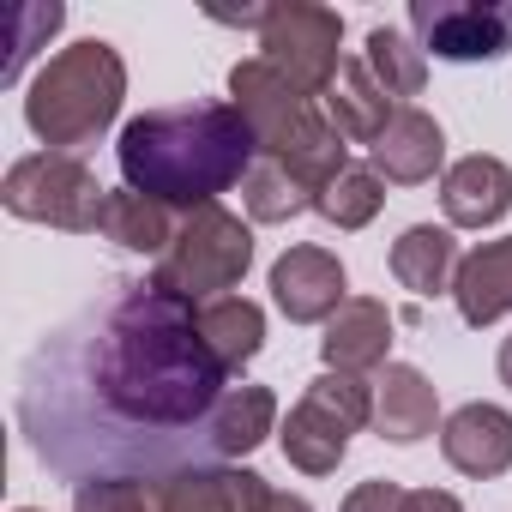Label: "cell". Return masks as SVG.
Returning <instances> with one entry per match:
<instances>
[{
  "mask_svg": "<svg viewBox=\"0 0 512 512\" xmlns=\"http://www.w3.org/2000/svg\"><path fill=\"white\" fill-rule=\"evenodd\" d=\"M368 73L380 79V91L398 103V97H422V85H428V55H422V43H410L404 31H392V25H374L368 31Z\"/></svg>",
  "mask_w": 512,
  "mask_h": 512,
  "instance_id": "23",
  "label": "cell"
},
{
  "mask_svg": "<svg viewBox=\"0 0 512 512\" xmlns=\"http://www.w3.org/2000/svg\"><path fill=\"white\" fill-rule=\"evenodd\" d=\"M440 452L458 476L494 482L512 470V410L500 404H464L440 422Z\"/></svg>",
  "mask_w": 512,
  "mask_h": 512,
  "instance_id": "11",
  "label": "cell"
},
{
  "mask_svg": "<svg viewBox=\"0 0 512 512\" xmlns=\"http://www.w3.org/2000/svg\"><path fill=\"white\" fill-rule=\"evenodd\" d=\"M115 163L133 193L199 211V205H217V193L247 181V169L260 163V139H253L235 103L211 97V103L133 115L115 139Z\"/></svg>",
  "mask_w": 512,
  "mask_h": 512,
  "instance_id": "2",
  "label": "cell"
},
{
  "mask_svg": "<svg viewBox=\"0 0 512 512\" xmlns=\"http://www.w3.org/2000/svg\"><path fill=\"white\" fill-rule=\"evenodd\" d=\"M410 31L440 61H500L512 49V0H410Z\"/></svg>",
  "mask_w": 512,
  "mask_h": 512,
  "instance_id": "7",
  "label": "cell"
},
{
  "mask_svg": "<svg viewBox=\"0 0 512 512\" xmlns=\"http://www.w3.org/2000/svg\"><path fill=\"white\" fill-rule=\"evenodd\" d=\"M452 302L464 314V326H494L512 314V235L500 241H482L458 260V278H452Z\"/></svg>",
  "mask_w": 512,
  "mask_h": 512,
  "instance_id": "16",
  "label": "cell"
},
{
  "mask_svg": "<svg viewBox=\"0 0 512 512\" xmlns=\"http://www.w3.org/2000/svg\"><path fill=\"white\" fill-rule=\"evenodd\" d=\"M247 266H253V229L223 205H199L181 217L169 253L157 260V284L187 302H217L247 278Z\"/></svg>",
  "mask_w": 512,
  "mask_h": 512,
  "instance_id": "4",
  "label": "cell"
},
{
  "mask_svg": "<svg viewBox=\"0 0 512 512\" xmlns=\"http://www.w3.org/2000/svg\"><path fill=\"white\" fill-rule=\"evenodd\" d=\"M404 494H410V488H398V482H386V476H368V482H356V488L344 494V512H404Z\"/></svg>",
  "mask_w": 512,
  "mask_h": 512,
  "instance_id": "27",
  "label": "cell"
},
{
  "mask_svg": "<svg viewBox=\"0 0 512 512\" xmlns=\"http://www.w3.org/2000/svg\"><path fill=\"white\" fill-rule=\"evenodd\" d=\"M175 229H181V223H175V205L121 187V193H109V211H103V229H97V235H109V241L127 247V253H151V260H163L169 241H175Z\"/></svg>",
  "mask_w": 512,
  "mask_h": 512,
  "instance_id": "21",
  "label": "cell"
},
{
  "mask_svg": "<svg viewBox=\"0 0 512 512\" xmlns=\"http://www.w3.org/2000/svg\"><path fill=\"white\" fill-rule=\"evenodd\" d=\"M392 308L374 302V296H350L332 320H326V338H320V356L332 374H374L386 368V350H392Z\"/></svg>",
  "mask_w": 512,
  "mask_h": 512,
  "instance_id": "12",
  "label": "cell"
},
{
  "mask_svg": "<svg viewBox=\"0 0 512 512\" xmlns=\"http://www.w3.org/2000/svg\"><path fill=\"white\" fill-rule=\"evenodd\" d=\"M73 512H163L151 476H103L73 488Z\"/></svg>",
  "mask_w": 512,
  "mask_h": 512,
  "instance_id": "26",
  "label": "cell"
},
{
  "mask_svg": "<svg viewBox=\"0 0 512 512\" xmlns=\"http://www.w3.org/2000/svg\"><path fill=\"white\" fill-rule=\"evenodd\" d=\"M266 512H314V506H308L302 494H272V506H266Z\"/></svg>",
  "mask_w": 512,
  "mask_h": 512,
  "instance_id": "30",
  "label": "cell"
},
{
  "mask_svg": "<svg viewBox=\"0 0 512 512\" xmlns=\"http://www.w3.org/2000/svg\"><path fill=\"white\" fill-rule=\"evenodd\" d=\"M434 422H440V392L428 386V374L410 368V362H386L380 380H374V428H380V440L416 446V440L434 434Z\"/></svg>",
  "mask_w": 512,
  "mask_h": 512,
  "instance_id": "15",
  "label": "cell"
},
{
  "mask_svg": "<svg viewBox=\"0 0 512 512\" xmlns=\"http://www.w3.org/2000/svg\"><path fill=\"white\" fill-rule=\"evenodd\" d=\"M302 398H314L320 410H332L350 434L374 422V380H362V374H332V368H326L320 380H308Z\"/></svg>",
  "mask_w": 512,
  "mask_h": 512,
  "instance_id": "25",
  "label": "cell"
},
{
  "mask_svg": "<svg viewBox=\"0 0 512 512\" xmlns=\"http://www.w3.org/2000/svg\"><path fill=\"white\" fill-rule=\"evenodd\" d=\"M13 512H37V506H13Z\"/></svg>",
  "mask_w": 512,
  "mask_h": 512,
  "instance_id": "32",
  "label": "cell"
},
{
  "mask_svg": "<svg viewBox=\"0 0 512 512\" xmlns=\"http://www.w3.org/2000/svg\"><path fill=\"white\" fill-rule=\"evenodd\" d=\"M272 482L260 470H235V464H193L157 482V506L163 512H266L272 506Z\"/></svg>",
  "mask_w": 512,
  "mask_h": 512,
  "instance_id": "10",
  "label": "cell"
},
{
  "mask_svg": "<svg viewBox=\"0 0 512 512\" xmlns=\"http://www.w3.org/2000/svg\"><path fill=\"white\" fill-rule=\"evenodd\" d=\"M392 278H398L416 302L446 296L452 278H458V241H452V229H440V223H410V229L392 241Z\"/></svg>",
  "mask_w": 512,
  "mask_h": 512,
  "instance_id": "18",
  "label": "cell"
},
{
  "mask_svg": "<svg viewBox=\"0 0 512 512\" xmlns=\"http://www.w3.org/2000/svg\"><path fill=\"white\" fill-rule=\"evenodd\" d=\"M0 205L25 223H49V229H67V235H97L103 211H109V187L91 175L85 157L31 151L0 181Z\"/></svg>",
  "mask_w": 512,
  "mask_h": 512,
  "instance_id": "5",
  "label": "cell"
},
{
  "mask_svg": "<svg viewBox=\"0 0 512 512\" xmlns=\"http://www.w3.org/2000/svg\"><path fill=\"white\" fill-rule=\"evenodd\" d=\"M320 109H326V121L344 133V145H368L374 151V139L392 127V97L380 91V79L368 73V61H344L338 67V79L326 85V97H320Z\"/></svg>",
  "mask_w": 512,
  "mask_h": 512,
  "instance_id": "17",
  "label": "cell"
},
{
  "mask_svg": "<svg viewBox=\"0 0 512 512\" xmlns=\"http://www.w3.org/2000/svg\"><path fill=\"white\" fill-rule=\"evenodd\" d=\"M199 332L211 344V356L241 374L253 356L266 350V314L260 302H247V296H217V302H199Z\"/></svg>",
  "mask_w": 512,
  "mask_h": 512,
  "instance_id": "20",
  "label": "cell"
},
{
  "mask_svg": "<svg viewBox=\"0 0 512 512\" xmlns=\"http://www.w3.org/2000/svg\"><path fill=\"white\" fill-rule=\"evenodd\" d=\"M229 103H235L241 121L253 127L260 151L290 145V139L320 115V97L302 91L290 73H278L266 55H253V61H235V67H229Z\"/></svg>",
  "mask_w": 512,
  "mask_h": 512,
  "instance_id": "8",
  "label": "cell"
},
{
  "mask_svg": "<svg viewBox=\"0 0 512 512\" xmlns=\"http://www.w3.org/2000/svg\"><path fill=\"white\" fill-rule=\"evenodd\" d=\"M338 43H344V19L332 7H314V0H278V7H266L260 55L314 97H326V85L344 67Z\"/></svg>",
  "mask_w": 512,
  "mask_h": 512,
  "instance_id": "6",
  "label": "cell"
},
{
  "mask_svg": "<svg viewBox=\"0 0 512 512\" xmlns=\"http://www.w3.org/2000/svg\"><path fill=\"white\" fill-rule=\"evenodd\" d=\"M440 205H446V223L452 229H488L512 205V169L500 157L470 151V157H458L440 175Z\"/></svg>",
  "mask_w": 512,
  "mask_h": 512,
  "instance_id": "14",
  "label": "cell"
},
{
  "mask_svg": "<svg viewBox=\"0 0 512 512\" xmlns=\"http://www.w3.org/2000/svg\"><path fill=\"white\" fill-rule=\"evenodd\" d=\"M440 163H446V133H440V121H434L428 109H416V103H404V109L392 115V127L374 139V175H380V181L422 187V181L440 175Z\"/></svg>",
  "mask_w": 512,
  "mask_h": 512,
  "instance_id": "13",
  "label": "cell"
},
{
  "mask_svg": "<svg viewBox=\"0 0 512 512\" xmlns=\"http://www.w3.org/2000/svg\"><path fill=\"white\" fill-rule=\"evenodd\" d=\"M380 205H386V181L374 175V163L362 169V163H350L344 175H332L326 181V193L314 199V211L332 223V229H368L374 217H380Z\"/></svg>",
  "mask_w": 512,
  "mask_h": 512,
  "instance_id": "24",
  "label": "cell"
},
{
  "mask_svg": "<svg viewBox=\"0 0 512 512\" xmlns=\"http://www.w3.org/2000/svg\"><path fill=\"white\" fill-rule=\"evenodd\" d=\"M61 19H67L61 7H31V25H37V31H61ZM25 61H31V43H19V49H13V61H7V85L19 79V67H25Z\"/></svg>",
  "mask_w": 512,
  "mask_h": 512,
  "instance_id": "28",
  "label": "cell"
},
{
  "mask_svg": "<svg viewBox=\"0 0 512 512\" xmlns=\"http://www.w3.org/2000/svg\"><path fill=\"white\" fill-rule=\"evenodd\" d=\"M500 386H512V338L500 344Z\"/></svg>",
  "mask_w": 512,
  "mask_h": 512,
  "instance_id": "31",
  "label": "cell"
},
{
  "mask_svg": "<svg viewBox=\"0 0 512 512\" xmlns=\"http://www.w3.org/2000/svg\"><path fill=\"white\" fill-rule=\"evenodd\" d=\"M344 290H350V278H344V260H338L332 247L302 241V247H290V253L272 260V302L296 326H326L350 302Z\"/></svg>",
  "mask_w": 512,
  "mask_h": 512,
  "instance_id": "9",
  "label": "cell"
},
{
  "mask_svg": "<svg viewBox=\"0 0 512 512\" xmlns=\"http://www.w3.org/2000/svg\"><path fill=\"white\" fill-rule=\"evenodd\" d=\"M278 446H284V458H290L302 476H332V470L344 464V452H350V428H344L332 410H320L314 398H302V404L284 416Z\"/></svg>",
  "mask_w": 512,
  "mask_h": 512,
  "instance_id": "19",
  "label": "cell"
},
{
  "mask_svg": "<svg viewBox=\"0 0 512 512\" xmlns=\"http://www.w3.org/2000/svg\"><path fill=\"white\" fill-rule=\"evenodd\" d=\"M235 374L199 332V302L157 278H115L73 308L19 374V428L73 488L229 464L278 428L272 386Z\"/></svg>",
  "mask_w": 512,
  "mask_h": 512,
  "instance_id": "1",
  "label": "cell"
},
{
  "mask_svg": "<svg viewBox=\"0 0 512 512\" xmlns=\"http://www.w3.org/2000/svg\"><path fill=\"white\" fill-rule=\"evenodd\" d=\"M314 199L320 193L296 169H284L278 157H260V163L247 169V181H241V205H247L253 223H290V217L314 211Z\"/></svg>",
  "mask_w": 512,
  "mask_h": 512,
  "instance_id": "22",
  "label": "cell"
},
{
  "mask_svg": "<svg viewBox=\"0 0 512 512\" xmlns=\"http://www.w3.org/2000/svg\"><path fill=\"white\" fill-rule=\"evenodd\" d=\"M404 512H464V506H458V494H446V488H410V494H404Z\"/></svg>",
  "mask_w": 512,
  "mask_h": 512,
  "instance_id": "29",
  "label": "cell"
},
{
  "mask_svg": "<svg viewBox=\"0 0 512 512\" xmlns=\"http://www.w3.org/2000/svg\"><path fill=\"white\" fill-rule=\"evenodd\" d=\"M121 97H127V67L121 55L103 43V37H85L61 55L43 61V73L25 85V127L61 151V157H79L85 145H97L115 115H121Z\"/></svg>",
  "mask_w": 512,
  "mask_h": 512,
  "instance_id": "3",
  "label": "cell"
}]
</instances>
